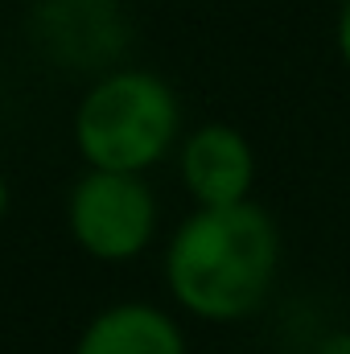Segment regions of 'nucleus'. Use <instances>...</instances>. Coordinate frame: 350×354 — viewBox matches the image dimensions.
I'll return each instance as SVG.
<instances>
[{
	"label": "nucleus",
	"instance_id": "39448f33",
	"mask_svg": "<svg viewBox=\"0 0 350 354\" xmlns=\"http://www.w3.org/2000/svg\"><path fill=\"white\" fill-rule=\"evenodd\" d=\"M75 354H185V334L165 309L120 301L91 317Z\"/></svg>",
	"mask_w": 350,
	"mask_h": 354
},
{
	"label": "nucleus",
	"instance_id": "6e6552de",
	"mask_svg": "<svg viewBox=\"0 0 350 354\" xmlns=\"http://www.w3.org/2000/svg\"><path fill=\"white\" fill-rule=\"evenodd\" d=\"M8 202H12V189H8V181L0 174V223H4V214H8Z\"/></svg>",
	"mask_w": 350,
	"mask_h": 354
},
{
	"label": "nucleus",
	"instance_id": "f03ea898",
	"mask_svg": "<svg viewBox=\"0 0 350 354\" xmlns=\"http://www.w3.org/2000/svg\"><path fill=\"white\" fill-rule=\"evenodd\" d=\"M71 132L87 169L149 174L181 136V103L161 75L120 66L91 83L75 107Z\"/></svg>",
	"mask_w": 350,
	"mask_h": 354
},
{
	"label": "nucleus",
	"instance_id": "9d476101",
	"mask_svg": "<svg viewBox=\"0 0 350 354\" xmlns=\"http://www.w3.org/2000/svg\"><path fill=\"white\" fill-rule=\"evenodd\" d=\"M0 4H4V0H0Z\"/></svg>",
	"mask_w": 350,
	"mask_h": 354
},
{
	"label": "nucleus",
	"instance_id": "423d86ee",
	"mask_svg": "<svg viewBox=\"0 0 350 354\" xmlns=\"http://www.w3.org/2000/svg\"><path fill=\"white\" fill-rule=\"evenodd\" d=\"M334 46H338V58L347 62L350 71V4L338 8V25H334Z\"/></svg>",
	"mask_w": 350,
	"mask_h": 354
},
{
	"label": "nucleus",
	"instance_id": "7ed1b4c3",
	"mask_svg": "<svg viewBox=\"0 0 350 354\" xmlns=\"http://www.w3.org/2000/svg\"><path fill=\"white\" fill-rule=\"evenodd\" d=\"M66 227L79 252L99 264L136 260L157 235V198L145 174L87 169L71 185Z\"/></svg>",
	"mask_w": 350,
	"mask_h": 354
},
{
	"label": "nucleus",
	"instance_id": "1a4fd4ad",
	"mask_svg": "<svg viewBox=\"0 0 350 354\" xmlns=\"http://www.w3.org/2000/svg\"><path fill=\"white\" fill-rule=\"evenodd\" d=\"M330 4H338V8H347V4H350V0H330Z\"/></svg>",
	"mask_w": 350,
	"mask_h": 354
},
{
	"label": "nucleus",
	"instance_id": "0eeeda50",
	"mask_svg": "<svg viewBox=\"0 0 350 354\" xmlns=\"http://www.w3.org/2000/svg\"><path fill=\"white\" fill-rule=\"evenodd\" d=\"M313 354H350V330H334V334H326Z\"/></svg>",
	"mask_w": 350,
	"mask_h": 354
},
{
	"label": "nucleus",
	"instance_id": "f257e3e1",
	"mask_svg": "<svg viewBox=\"0 0 350 354\" xmlns=\"http://www.w3.org/2000/svg\"><path fill=\"white\" fill-rule=\"evenodd\" d=\"M280 272V231L256 202L198 206L165 248L169 297L202 322L227 326L260 309Z\"/></svg>",
	"mask_w": 350,
	"mask_h": 354
},
{
	"label": "nucleus",
	"instance_id": "20e7f679",
	"mask_svg": "<svg viewBox=\"0 0 350 354\" xmlns=\"http://www.w3.org/2000/svg\"><path fill=\"white\" fill-rule=\"evenodd\" d=\"M177 174L198 206H235L252 202L256 149L231 124H198L177 149Z\"/></svg>",
	"mask_w": 350,
	"mask_h": 354
}]
</instances>
